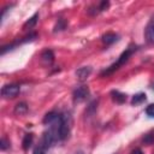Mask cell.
Returning a JSON list of instances; mask_svg holds the SVG:
<instances>
[{"label": "cell", "mask_w": 154, "mask_h": 154, "mask_svg": "<svg viewBox=\"0 0 154 154\" xmlns=\"http://www.w3.org/2000/svg\"><path fill=\"white\" fill-rule=\"evenodd\" d=\"M118 40V35L114 32H107L102 36V42L105 45H112Z\"/></svg>", "instance_id": "cell-9"}, {"label": "cell", "mask_w": 154, "mask_h": 154, "mask_svg": "<svg viewBox=\"0 0 154 154\" xmlns=\"http://www.w3.org/2000/svg\"><path fill=\"white\" fill-rule=\"evenodd\" d=\"M26 112H28V106H26L25 102H19V103H17L14 106V113L17 116H23Z\"/></svg>", "instance_id": "cell-11"}, {"label": "cell", "mask_w": 154, "mask_h": 154, "mask_svg": "<svg viewBox=\"0 0 154 154\" xmlns=\"http://www.w3.org/2000/svg\"><path fill=\"white\" fill-rule=\"evenodd\" d=\"M73 101L75 102H82L84 101L88 96H89V88L87 85H81V87H77L75 90H73Z\"/></svg>", "instance_id": "cell-4"}, {"label": "cell", "mask_w": 154, "mask_h": 154, "mask_svg": "<svg viewBox=\"0 0 154 154\" xmlns=\"http://www.w3.org/2000/svg\"><path fill=\"white\" fill-rule=\"evenodd\" d=\"M144 38L149 45H154V14L144 29Z\"/></svg>", "instance_id": "cell-5"}, {"label": "cell", "mask_w": 154, "mask_h": 154, "mask_svg": "<svg viewBox=\"0 0 154 154\" xmlns=\"http://www.w3.org/2000/svg\"><path fill=\"white\" fill-rule=\"evenodd\" d=\"M131 154H142V150L137 148V149H135V150H132V152H131Z\"/></svg>", "instance_id": "cell-20"}, {"label": "cell", "mask_w": 154, "mask_h": 154, "mask_svg": "<svg viewBox=\"0 0 154 154\" xmlns=\"http://www.w3.org/2000/svg\"><path fill=\"white\" fill-rule=\"evenodd\" d=\"M65 28H66V22L60 18V19H58V22L54 26V31H60V30H64Z\"/></svg>", "instance_id": "cell-16"}, {"label": "cell", "mask_w": 154, "mask_h": 154, "mask_svg": "<svg viewBox=\"0 0 154 154\" xmlns=\"http://www.w3.org/2000/svg\"><path fill=\"white\" fill-rule=\"evenodd\" d=\"M143 143L147 144V146H150V144H154V130L149 131L148 134L144 135V137L142 138Z\"/></svg>", "instance_id": "cell-14"}, {"label": "cell", "mask_w": 154, "mask_h": 154, "mask_svg": "<svg viewBox=\"0 0 154 154\" xmlns=\"http://www.w3.org/2000/svg\"><path fill=\"white\" fill-rule=\"evenodd\" d=\"M71 129V118L69 114H61L59 122V140H66L70 135Z\"/></svg>", "instance_id": "cell-2"}, {"label": "cell", "mask_w": 154, "mask_h": 154, "mask_svg": "<svg viewBox=\"0 0 154 154\" xmlns=\"http://www.w3.org/2000/svg\"><path fill=\"white\" fill-rule=\"evenodd\" d=\"M146 99H147V97H146V94H144V93H138V94L134 95V97H132V100H131V103H132L134 106H137V105L144 102Z\"/></svg>", "instance_id": "cell-12"}, {"label": "cell", "mask_w": 154, "mask_h": 154, "mask_svg": "<svg viewBox=\"0 0 154 154\" xmlns=\"http://www.w3.org/2000/svg\"><path fill=\"white\" fill-rule=\"evenodd\" d=\"M32 154H45V148L42 146H38L34 149V153Z\"/></svg>", "instance_id": "cell-18"}, {"label": "cell", "mask_w": 154, "mask_h": 154, "mask_svg": "<svg viewBox=\"0 0 154 154\" xmlns=\"http://www.w3.org/2000/svg\"><path fill=\"white\" fill-rule=\"evenodd\" d=\"M32 138H34L32 134H26V135L24 136L23 142H22V144H23V149H24V150H28V149H29V147H30L31 143H32Z\"/></svg>", "instance_id": "cell-13"}, {"label": "cell", "mask_w": 154, "mask_h": 154, "mask_svg": "<svg viewBox=\"0 0 154 154\" xmlns=\"http://www.w3.org/2000/svg\"><path fill=\"white\" fill-rule=\"evenodd\" d=\"M146 113H147V116H148V117L154 118V103L149 105V106L146 108Z\"/></svg>", "instance_id": "cell-17"}, {"label": "cell", "mask_w": 154, "mask_h": 154, "mask_svg": "<svg viewBox=\"0 0 154 154\" xmlns=\"http://www.w3.org/2000/svg\"><path fill=\"white\" fill-rule=\"evenodd\" d=\"M8 146H10V143H8V142L6 141V138L4 137V138L1 140V146H0V147H1V149H2V150H5V149H6Z\"/></svg>", "instance_id": "cell-19"}, {"label": "cell", "mask_w": 154, "mask_h": 154, "mask_svg": "<svg viewBox=\"0 0 154 154\" xmlns=\"http://www.w3.org/2000/svg\"><path fill=\"white\" fill-rule=\"evenodd\" d=\"M76 154H83V153H82V152H77Z\"/></svg>", "instance_id": "cell-22"}, {"label": "cell", "mask_w": 154, "mask_h": 154, "mask_svg": "<svg viewBox=\"0 0 154 154\" xmlns=\"http://www.w3.org/2000/svg\"><path fill=\"white\" fill-rule=\"evenodd\" d=\"M90 73H91V67L90 66H83V67H79L76 71V77H77L78 81L84 82L90 76Z\"/></svg>", "instance_id": "cell-6"}, {"label": "cell", "mask_w": 154, "mask_h": 154, "mask_svg": "<svg viewBox=\"0 0 154 154\" xmlns=\"http://www.w3.org/2000/svg\"><path fill=\"white\" fill-rule=\"evenodd\" d=\"M37 18H38V14L37 13H35L31 18H29L25 23H24V25H23V29H30V28H32L35 24H36V22H37Z\"/></svg>", "instance_id": "cell-15"}, {"label": "cell", "mask_w": 154, "mask_h": 154, "mask_svg": "<svg viewBox=\"0 0 154 154\" xmlns=\"http://www.w3.org/2000/svg\"><path fill=\"white\" fill-rule=\"evenodd\" d=\"M20 91V87L18 84H6L1 89V96L4 99H13Z\"/></svg>", "instance_id": "cell-3"}, {"label": "cell", "mask_w": 154, "mask_h": 154, "mask_svg": "<svg viewBox=\"0 0 154 154\" xmlns=\"http://www.w3.org/2000/svg\"><path fill=\"white\" fill-rule=\"evenodd\" d=\"M111 95H112L113 101H116L117 103H123V102H125V100H126L125 94H123V93H120V91H118V90H112Z\"/></svg>", "instance_id": "cell-10"}, {"label": "cell", "mask_w": 154, "mask_h": 154, "mask_svg": "<svg viewBox=\"0 0 154 154\" xmlns=\"http://www.w3.org/2000/svg\"><path fill=\"white\" fill-rule=\"evenodd\" d=\"M59 118H60V114H59V113H57V112H49V113H47V114L45 116V118H43V123L51 125V124L55 123Z\"/></svg>", "instance_id": "cell-8"}, {"label": "cell", "mask_w": 154, "mask_h": 154, "mask_svg": "<svg viewBox=\"0 0 154 154\" xmlns=\"http://www.w3.org/2000/svg\"><path fill=\"white\" fill-rule=\"evenodd\" d=\"M152 89H153V90H154V82H153V83H152Z\"/></svg>", "instance_id": "cell-21"}, {"label": "cell", "mask_w": 154, "mask_h": 154, "mask_svg": "<svg viewBox=\"0 0 154 154\" xmlns=\"http://www.w3.org/2000/svg\"><path fill=\"white\" fill-rule=\"evenodd\" d=\"M41 60H42L43 64H46V65H51V64L53 63V60H54L53 52H52L51 49H46V51H43L42 54H41Z\"/></svg>", "instance_id": "cell-7"}, {"label": "cell", "mask_w": 154, "mask_h": 154, "mask_svg": "<svg viewBox=\"0 0 154 154\" xmlns=\"http://www.w3.org/2000/svg\"><path fill=\"white\" fill-rule=\"evenodd\" d=\"M135 51V48L134 47H129L126 51H124L122 54H120V57L118 58V60L114 63V64H112L111 66H108L106 70H103L102 72H101V76H107V75H111V73H113L116 70H118L122 65H124L128 60H129V58H130V55L132 54V52Z\"/></svg>", "instance_id": "cell-1"}]
</instances>
